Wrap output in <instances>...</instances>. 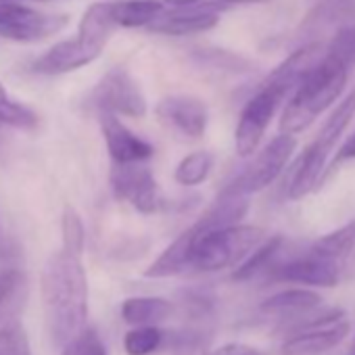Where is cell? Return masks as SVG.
I'll return each instance as SVG.
<instances>
[{
  "instance_id": "1",
  "label": "cell",
  "mask_w": 355,
  "mask_h": 355,
  "mask_svg": "<svg viewBox=\"0 0 355 355\" xmlns=\"http://www.w3.org/2000/svg\"><path fill=\"white\" fill-rule=\"evenodd\" d=\"M40 286L51 340L65 347L86 328L88 320V278L80 255L65 249L51 255Z\"/></svg>"
},
{
  "instance_id": "2",
  "label": "cell",
  "mask_w": 355,
  "mask_h": 355,
  "mask_svg": "<svg viewBox=\"0 0 355 355\" xmlns=\"http://www.w3.org/2000/svg\"><path fill=\"white\" fill-rule=\"evenodd\" d=\"M349 67L324 51L322 59L307 69L288 96V103L280 117V132L299 134L305 132L318 115H322L345 90Z\"/></svg>"
},
{
  "instance_id": "3",
  "label": "cell",
  "mask_w": 355,
  "mask_h": 355,
  "mask_svg": "<svg viewBox=\"0 0 355 355\" xmlns=\"http://www.w3.org/2000/svg\"><path fill=\"white\" fill-rule=\"evenodd\" d=\"M191 270L220 272L243 263L263 241L266 232L257 226H228L218 230H201L195 222L191 228Z\"/></svg>"
},
{
  "instance_id": "4",
  "label": "cell",
  "mask_w": 355,
  "mask_h": 355,
  "mask_svg": "<svg viewBox=\"0 0 355 355\" xmlns=\"http://www.w3.org/2000/svg\"><path fill=\"white\" fill-rule=\"evenodd\" d=\"M353 117H355V88L338 103V107L324 121L315 140L305 148V153L295 163L288 187H286L288 199H301L322 184L326 161L330 153L334 150L343 132L349 128Z\"/></svg>"
},
{
  "instance_id": "5",
  "label": "cell",
  "mask_w": 355,
  "mask_h": 355,
  "mask_svg": "<svg viewBox=\"0 0 355 355\" xmlns=\"http://www.w3.org/2000/svg\"><path fill=\"white\" fill-rule=\"evenodd\" d=\"M291 92L293 86L268 76L257 92L245 103L234 132V148L239 157H253L257 153L272 117L276 115L282 101L291 96Z\"/></svg>"
},
{
  "instance_id": "6",
  "label": "cell",
  "mask_w": 355,
  "mask_h": 355,
  "mask_svg": "<svg viewBox=\"0 0 355 355\" xmlns=\"http://www.w3.org/2000/svg\"><path fill=\"white\" fill-rule=\"evenodd\" d=\"M297 148L295 134H284L272 138L257 155L255 159L234 178V180L224 189V193L243 195L249 197L253 193H259L276 182V178L284 171L288 159L293 157Z\"/></svg>"
},
{
  "instance_id": "7",
  "label": "cell",
  "mask_w": 355,
  "mask_h": 355,
  "mask_svg": "<svg viewBox=\"0 0 355 355\" xmlns=\"http://www.w3.org/2000/svg\"><path fill=\"white\" fill-rule=\"evenodd\" d=\"M351 332L343 309H328L297 324V330L284 340L282 355H322L338 347Z\"/></svg>"
},
{
  "instance_id": "8",
  "label": "cell",
  "mask_w": 355,
  "mask_h": 355,
  "mask_svg": "<svg viewBox=\"0 0 355 355\" xmlns=\"http://www.w3.org/2000/svg\"><path fill=\"white\" fill-rule=\"evenodd\" d=\"M67 26V15H49L17 0H0V36L15 42H38Z\"/></svg>"
},
{
  "instance_id": "9",
  "label": "cell",
  "mask_w": 355,
  "mask_h": 355,
  "mask_svg": "<svg viewBox=\"0 0 355 355\" xmlns=\"http://www.w3.org/2000/svg\"><path fill=\"white\" fill-rule=\"evenodd\" d=\"M90 103L98 111L125 115L140 119L146 115V98L138 82L121 67H115L103 76L90 94Z\"/></svg>"
},
{
  "instance_id": "10",
  "label": "cell",
  "mask_w": 355,
  "mask_h": 355,
  "mask_svg": "<svg viewBox=\"0 0 355 355\" xmlns=\"http://www.w3.org/2000/svg\"><path fill=\"white\" fill-rule=\"evenodd\" d=\"M111 189L119 201L130 203L136 211L148 216L165 207L155 175L142 163L115 165L111 171Z\"/></svg>"
},
{
  "instance_id": "11",
  "label": "cell",
  "mask_w": 355,
  "mask_h": 355,
  "mask_svg": "<svg viewBox=\"0 0 355 355\" xmlns=\"http://www.w3.org/2000/svg\"><path fill=\"white\" fill-rule=\"evenodd\" d=\"M155 115L167 130L187 140H199L209 123L207 105L189 94H171L161 98Z\"/></svg>"
},
{
  "instance_id": "12",
  "label": "cell",
  "mask_w": 355,
  "mask_h": 355,
  "mask_svg": "<svg viewBox=\"0 0 355 355\" xmlns=\"http://www.w3.org/2000/svg\"><path fill=\"white\" fill-rule=\"evenodd\" d=\"M226 9L220 0H203V3L189 9H173L161 13L146 30L165 36H191L214 30L220 24V13Z\"/></svg>"
},
{
  "instance_id": "13",
  "label": "cell",
  "mask_w": 355,
  "mask_h": 355,
  "mask_svg": "<svg viewBox=\"0 0 355 355\" xmlns=\"http://www.w3.org/2000/svg\"><path fill=\"white\" fill-rule=\"evenodd\" d=\"M270 272L276 280H282V282H297V284L324 286V288L336 286L338 280L345 276L338 266L313 253L311 249H307L303 255L293 257L284 263H276Z\"/></svg>"
},
{
  "instance_id": "14",
  "label": "cell",
  "mask_w": 355,
  "mask_h": 355,
  "mask_svg": "<svg viewBox=\"0 0 355 355\" xmlns=\"http://www.w3.org/2000/svg\"><path fill=\"white\" fill-rule=\"evenodd\" d=\"M101 130L109 150V157L115 165L144 163L155 155V146L134 134L115 113L101 111Z\"/></svg>"
},
{
  "instance_id": "15",
  "label": "cell",
  "mask_w": 355,
  "mask_h": 355,
  "mask_svg": "<svg viewBox=\"0 0 355 355\" xmlns=\"http://www.w3.org/2000/svg\"><path fill=\"white\" fill-rule=\"evenodd\" d=\"M98 57H101V51L92 49L88 42H84L78 36V38L63 40L51 46L44 55H40L32 63V71L40 76H61V73L82 69L90 65L92 61H96Z\"/></svg>"
},
{
  "instance_id": "16",
  "label": "cell",
  "mask_w": 355,
  "mask_h": 355,
  "mask_svg": "<svg viewBox=\"0 0 355 355\" xmlns=\"http://www.w3.org/2000/svg\"><path fill=\"white\" fill-rule=\"evenodd\" d=\"M313 253L326 257L347 274L355 266V220L340 226L338 230L320 236L311 247Z\"/></svg>"
},
{
  "instance_id": "17",
  "label": "cell",
  "mask_w": 355,
  "mask_h": 355,
  "mask_svg": "<svg viewBox=\"0 0 355 355\" xmlns=\"http://www.w3.org/2000/svg\"><path fill=\"white\" fill-rule=\"evenodd\" d=\"M115 28H117V24L111 13V3H94L82 15L78 36L84 42H88L92 49L103 53L107 42L111 40V34Z\"/></svg>"
},
{
  "instance_id": "18",
  "label": "cell",
  "mask_w": 355,
  "mask_h": 355,
  "mask_svg": "<svg viewBox=\"0 0 355 355\" xmlns=\"http://www.w3.org/2000/svg\"><path fill=\"white\" fill-rule=\"evenodd\" d=\"M191 247H193V234L187 228L180 236H178L144 272L148 278H167L182 274L191 270Z\"/></svg>"
},
{
  "instance_id": "19",
  "label": "cell",
  "mask_w": 355,
  "mask_h": 355,
  "mask_svg": "<svg viewBox=\"0 0 355 355\" xmlns=\"http://www.w3.org/2000/svg\"><path fill=\"white\" fill-rule=\"evenodd\" d=\"M322 305L320 295L307 288H288L268 297L261 303V313L266 315H305Z\"/></svg>"
},
{
  "instance_id": "20",
  "label": "cell",
  "mask_w": 355,
  "mask_h": 355,
  "mask_svg": "<svg viewBox=\"0 0 355 355\" xmlns=\"http://www.w3.org/2000/svg\"><path fill=\"white\" fill-rule=\"evenodd\" d=\"M171 311L173 305L161 297H132L121 303V318L130 326H157Z\"/></svg>"
},
{
  "instance_id": "21",
  "label": "cell",
  "mask_w": 355,
  "mask_h": 355,
  "mask_svg": "<svg viewBox=\"0 0 355 355\" xmlns=\"http://www.w3.org/2000/svg\"><path fill=\"white\" fill-rule=\"evenodd\" d=\"M165 11L163 0H119L111 3V13L117 28H148Z\"/></svg>"
},
{
  "instance_id": "22",
  "label": "cell",
  "mask_w": 355,
  "mask_h": 355,
  "mask_svg": "<svg viewBox=\"0 0 355 355\" xmlns=\"http://www.w3.org/2000/svg\"><path fill=\"white\" fill-rule=\"evenodd\" d=\"M282 245H284L282 236L266 239L243 263H239V268L234 270L232 278L239 280V282H245V280H253L259 274H266L268 270H272L276 266V257H278Z\"/></svg>"
},
{
  "instance_id": "23",
  "label": "cell",
  "mask_w": 355,
  "mask_h": 355,
  "mask_svg": "<svg viewBox=\"0 0 355 355\" xmlns=\"http://www.w3.org/2000/svg\"><path fill=\"white\" fill-rule=\"evenodd\" d=\"M214 165H216V157L209 150H195L175 165L173 180L187 189L199 187L211 175Z\"/></svg>"
},
{
  "instance_id": "24",
  "label": "cell",
  "mask_w": 355,
  "mask_h": 355,
  "mask_svg": "<svg viewBox=\"0 0 355 355\" xmlns=\"http://www.w3.org/2000/svg\"><path fill=\"white\" fill-rule=\"evenodd\" d=\"M26 288H28V278L21 270L11 268L0 272V320H5L9 311L19 305Z\"/></svg>"
},
{
  "instance_id": "25",
  "label": "cell",
  "mask_w": 355,
  "mask_h": 355,
  "mask_svg": "<svg viewBox=\"0 0 355 355\" xmlns=\"http://www.w3.org/2000/svg\"><path fill=\"white\" fill-rule=\"evenodd\" d=\"M0 125H11L19 130H32L38 125V115L30 107L11 101L3 84H0Z\"/></svg>"
},
{
  "instance_id": "26",
  "label": "cell",
  "mask_w": 355,
  "mask_h": 355,
  "mask_svg": "<svg viewBox=\"0 0 355 355\" xmlns=\"http://www.w3.org/2000/svg\"><path fill=\"white\" fill-rule=\"evenodd\" d=\"M163 332L157 326H134L123 336V349L128 355H148L159 349Z\"/></svg>"
},
{
  "instance_id": "27",
  "label": "cell",
  "mask_w": 355,
  "mask_h": 355,
  "mask_svg": "<svg viewBox=\"0 0 355 355\" xmlns=\"http://www.w3.org/2000/svg\"><path fill=\"white\" fill-rule=\"evenodd\" d=\"M61 234H63V249L73 253V255H82L84 251V243H86V230H84V224H82V218L80 214L67 205L63 209V216H61Z\"/></svg>"
},
{
  "instance_id": "28",
  "label": "cell",
  "mask_w": 355,
  "mask_h": 355,
  "mask_svg": "<svg viewBox=\"0 0 355 355\" xmlns=\"http://www.w3.org/2000/svg\"><path fill=\"white\" fill-rule=\"evenodd\" d=\"M0 355H32L30 338L19 320H11L0 328Z\"/></svg>"
},
{
  "instance_id": "29",
  "label": "cell",
  "mask_w": 355,
  "mask_h": 355,
  "mask_svg": "<svg viewBox=\"0 0 355 355\" xmlns=\"http://www.w3.org/2000/svg\"><path fill=\"white\" fill-rule=\"evenodd\" d=\"M63 355H107V349L98 332L86 326L78 336H73L63 347Z\"/></svg>"
},
{
  "instance_id": "30",
  "label": "cell",
  "mask_w": 355,
  "mask_h": 355,
  "mask_svg": "<svg viewBox=\"0 0 355 355\" xmlns=\"http://www.w3.org/2000/svg\"><path fill=\"white\" fill-rule=\"evenodd\" d=\"M326 51L330 55H334L336 59H340L349 69L355 65V28L353 26H347V28H340L330 44L326 46Z\"/></svg>"
},
{
  "instance_id": "31",
  "label": "cell",
  "mask_w": 355,
  "mask_h": 355,
  "mask_svg": "<svg viewBox=\"0 0 355 355\" xmlns=\"http://www.w3.org/2000/svg\"><path fill=\"white\" fill-rule=\"evenodd\" d=\"M201 57V63H207L211 65L214 69H228V71H249V61H245L243 57H236V55H230L226 51H214V53H207V51H201L199 53Z\"/></svg>"
},
{
  "instance_id": "32",
  "label": "cell",
  "mask_w": 355,
  "mask_h": 355,
  "mask_svg": "<svg viewBox=\"0 0 355 355\" xmlns=\"http://www.w3.org/2000/svg\"><path fill=\"white\" fill-rule=\"evenodd\" d=\"M351 159H355V132L340 144V148L336 150V155H334V159H332L328 171L336 169V165H340V163H345V161H351Z\"/></svg>"
},
{
  "instance_id": "33",
  "label": "cell",
  "mask_w": 355,
  "mask_h": 355,
  "mask_svg": "<svg viewBox=\"0 0 355 355\" xmlns=\"http://www.w3.org/2000/svg\"><path fill=\"white\" fill-rule=\"evenodd\" d=\"M207 355H259V351H255L253 347H247V345H226L214 353H207Z\"/></svg>"
},
{
  "instance_id": "34",
  "label": "cell",
  "mask_w": 355,
  "mask_h": 355,
  "mask_svg": "<svg viewBox=\"0 0 355 355\" xmlns=\"http://www.w3.org/2000/svg\"><path fill=\"white\" fill-rule=\"evenodd\" d=\"M165 7H171V9H189V7H195L203 0H163Z\"/></svg>"
},
{
  "instance_id": "35",
  "label": "cell",
  "mask_w": 355,
  "mask_h": 355,
  "mask_svg": "<svg viewBox=\"0 0 355 355\" xmlns=\"http://www.w3.org/2000/svg\"><path fill=\"white\" fill-rule=\"evenodd\" d=\"M224 7H232V5H253V3H266V0H220Z\"/></svg>"
},
{
  "instance_id": "36",
  "label": "cell",
  "mask_w": 355,
  "mask_h": 355,
  "mask_svg": "<svg viewBox=\"0 0 355 355\" xmlns=\"http://www.w3.org/2000/svg\"><path fill=\"white\" fill-rule=\"evenodd\" d=\"M38 3H49V0H38Z\"/></svg>"
},
{
  "instance_id": "37",
  "label": "cell",
  "mask_w": 355,
  "mask_h": 355,
  "mask_svg": "<svg viewBox=\"0 0 355 355\" xmlns=\"http://www.w3.org/2000/svg\"><path fill=\"white\" fill-rule=\"evenodd\" d=\"M353 353H355V343H353Z\"/></svg>"
}]
</instances>
